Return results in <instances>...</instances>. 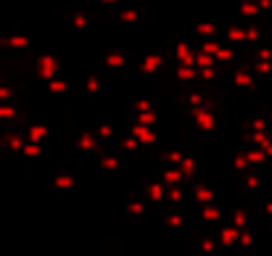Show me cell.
<instances>
[{"label":"cell","mask_w":272,"mask_h":256,"mask_svg":"<svg viewBox=\"0 0 272 256\" xmlns=\"http://www.w3.org/2000/svg\"><path fill=\"white\" fill-rule=\"evenodd\" d=\"M188 114L193 116V122L199 130H214L217 127V114L204 109V106H188Z\"/></svg>","instance_id":"cell-1"},{"label":"cell","mask_w":272,"mask_h":256,"mask_svg":"<svg viewBox=\"0 0 272 256\" xmlns=\"http://www.w3.org/2000/svg\"><path fill=\"white\" fill-rule=\"evenodd\" d=\"M98 145H101V138H98V135H95L93 130L80 132L77 143H74V148H82V150H98Z\"/></svg>","instance_id":"cell-2"},{"label":"cell","mask_w":272,"mask_h":256,"mask_svg":"<svg viewBox=\"0 0 272 256\" xmlns=\"http://www.w3.org/2000/svg\"><path fill=\"white\" fill-rule=\"evenodd\" d=\"M145 198H148V201H154V203L164 201V198H167V185H164L161 180H154V183L145 188Z\"/></svg>","instance_id":"cell-3"},{"label":"cell","mask_w":272,"mask_h":256,"mask_svg":"<svg viewBox=\"0 0 272 256\" xmlns=\"http://www.w3.org/2000/svg\"><path fill=\"white\" fill-rule=\"evenodd\" d=\"M48 135H51V130L45 124H29V130L24 132V138L32 140V143H42V140H48Z\"/></svg>","instance_id":"cell-4"},{"label":"cell","mask_w":272,"mask_h":256,"mask_svg":"<svg viewBox=\"0 0 272 256\" xmlns=\"http://www.w3.org/2000/svg\"><path fill=\"white\" fill-rule=\"evenodd\" d=\"M103 64L109 66V69H125L127 66V56L122 50H111V53L103 56Z\"/></svg>","instance_id":"cell-5"},{"label":"cell","mask_w":272,"mask_h":256,"mask_svg":"<svg viewBox=\"0 0 272 256\" xmlns=\"http://www.w3.org/2000/svg\"><path fill=\"white\" fill-rule=\"evenodd\" d=\"M238 13H240L243 19H256V16L262 13V8H259V3H256V0H240Z\"/></svg>","instance_id":"cell-6"},{"label":"cell","mask_w":272,"mask_h":256,"mask_svg":"<svg viewBox=\"0 0 272 256\" xmlns=\"http://www.w3.org/2000/svg\"><path fill=\"white\" fill-rule=\"evenodd\" d=\"M199 74H201V69H199V66H183V64H180V66L175 69V77H177V80H183V82H193V80H199Z\"/></svg>","instance_id":"cell-7"},{"label":"cell","mask_w":272,"mask_h":256,"mask_svg":"<svg viewBox=\"0 0 272 256\" xmlns=\"http://www.w3.org/2000/svg\"><path fill=\"white\" fill-rule=\"evenodd\" d=\"M201 219L204 222H222V209L217 203H204L201 206Z\"/></svg>","instance_id":"cell-8"},{"label":"cell","mask_w":272,"mask_h":256,"mask_svg":"<svg viewBox=\"0 0 272 256\" xmlns=\"http://www.w3.org/2000/svg\"><path fill=\"white\" fill-rule=\"evenodd\" d=\"M254 82H256L254 71H246V69H235V71H233V85H238V87H249V85H254Z\"/></svg>","instance_id":"cell-9"},{"label":"cell","mask_w":272,"mask_h":256,"mask_svg":"<svg viewBox=\"0 0 272 256\" xmlns=\"http://www.w3.org/2000/svg\"><path fill=\"white\" fill-rule=\"evenodd\" d=\"M45 87H48V93L61 95V93H66V90H69V82H66L64 77H56V80H51V82H45Z\"/></svg>","instance_id":"cell-10"},{"label":"cell","mask_w":272,"mask_h":256,"mask_svg":"<svg viewBox=\"0 0 272 256\" xmlns=\"http://www.w3.org/2000/svg\"><path fill=\"white\" fill-rule=\"evenodd\" d=\"M195 66H199V69H209V66H217V58L211 56V53L195 50Z\"/></svg>","instance_id":"cell-11"},{"label":"cell","mask_w":272,"mask_h":256,"mask_svg":"<svg viewBox=\"0 0 272 256\" xmlns=\"http://www.w3.org/2000/svg\"><path fill=\"white\" fill-rule=\"evenodd\" d=\"M145 201H148V198H135V201H130V203L125 206V212H127L130 217H140V214L145 212Z\"/></svg>","instance_id":"cell-12"},{"label":"cell","mask_w":272,"mask_h":256,"mask_svg":"<svg viewBox=\"0 0 272 256\" xmlns=\"http://www.w3.org/2000/svg\"><path fill=\"white\" fill-rule=\"evenodd\" d=\"M199 37H217V27L211 24V21H201V24H195V29H193Z\"/></svg>","instance_id":"cell-13"},{"label":"cell","mask_w":272,"mask_h":256,"mask_svg":"<svg viewBox=\"0 0 272 256\" xmlns=\"http://www.w3.org/2000/svg\"><path fill=\"white\" fill-rule=\"evenodd\" d=\"M135 122H140L145 127H154L159 122V114L156 111H143V114H135Z\"/></svg>","instance_id":"cell-14"},{"label":"cell","mask_w":272,"mask_h":256,"mask_svg":"<svg viewBox=\"0 0 272 256\" xmlns=\"http://www.w3.org/2000/svg\"><path fill=\"white\" fill-rule=\"evenodd\" d=\"M233 167H235L238 172H246V169H249V156H246V148H240L238 153L233 156Z\"/></svg>","instance_id":"cell-15"},{"label":"cell","mask_w":272,"mask_h":256,"mask_svg":"<svg viewBox=\"0 0 272 256\" xmlns=\"http://www.w3.org/2000/svg\"><path fill=\"white\" fill-rule=\"evenodd\" d=\"M214 58H217V64H230V61H235V50L230 48V45H222Z\"/></svg>","instance_id":"cell-16"},{"label":"cell","mask_w":272,"mask_h":256,"mask_svg":"<svg viewBox=\"0 0 272 256\" xmlns=\"http://www.w3.org/2000/svg\"><path fill=\"white\" fill-rule=\"evenodd\" d=\"M42 153V145L40 143H32V140H27V145H24V150H21V156H27V159H37Z\"/></svg>","instance_id":"cell-17"},{"label":"cell","mask_w":272,"mask_h":256,"mask_svg":"<svg viewBox=\"0 0 272 256\" xmlns=\"http://www.w3.org/2000/svg\"><path fill=\"white\" fill-rule=\"evenodd\" d=\"M251 71H254V77H256V80H259V77H267V74L272 71V61H256Z\"/></svg>","instance_id":"cell-18"},{"label":"cell","mask_w":272,"mask_h":256,"mask_svg":"<svg viewBox=\"0 0 272 256\" xmlns=\"http://www.w3.org/2000/svg\"><path fill=\"white\" fill-rule=\"evenodd\" d=\"M85 90H87V93H101V77H98V74H87V80H85Z\"/></svg>","instance_id":"cell-19"},{"label":"cell","mask_w":272,"mask_h":256,"mask_svg":"<svg viewBox=\"0 0 272 256\" xmlns=\"http://www.w3.org/2000/svg\"><path fill=\"white\" fill-rule=\"evenodd\" d=\"M219 77V69L217 66H209V69H201V74H199V80H204V82H214Z\"/></svg>","instance_id":"cell-20"},{"label":"cell","mask_w":272,"mask_h":256,"mask_svg":"<svg viewBox=\"0 0 272 256\" xmlns=\"http://www.w3.org/2000/svg\"><path fill=\"white\" fill-rule=\"evenodd\" d=\"M256 61H272V45H259L256 48Z\"/></svg>","instance_id":"cell-21"},{"label":"cell","mask_w":272,"mask_h":256,"mask_svg":"<svg viewBox=\"0 0 272 256\" xmlns=\"http://www.w3.org/2000/svg\"><path fill=\"white\" fill-rule=\"evenodd\" d=\"M256 3H259L262 11H269V8H272V0H256Z\"/></svg>","instance_id":"cell-22"}]
</instances>
